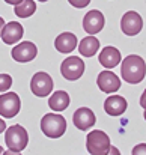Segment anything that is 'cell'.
<instances>
[{
    "label": "cell",
    "mask_w": 146,
    "mask_h": 155,
    "mask_svg": "<svg viewBox=\"0 0 146 155\" xmlns=\"http://www.w3.org/2000/svg\"><path fill=\"white\" fill-rule=\"evenodd\" d=\"M121 75L124 81L130 84H139L140 81L145 80L146 75L145 60L136 54L127 56L121 63Z\"/></svg>",
    "instance_id": "cell-1"
},
{
    "label": "cell",
    "mask_w": 146,
    "mask_h": 155,
    "mask_svg": "<svg viewBox=\"0 0 146 155\" xmlns=\"http://www.w3.org/2000/svg\"><path fill=\"white\" fill-rule=\"evenodd\" d=\"M41 131L50 139H59L66 131V119L62 114L48 113L41 119Z\"/></svg>",
    "instance_id": "cell-2"
},
{
    "label": "cell",
    "mask_w": 146,
    "mask_h": 155,
    "mask_svg": "<svg viewBox=\"0 0 146 155\" xmlns=\"http://www.w3.org/2000/svg\"><path fill=\"white\" fill-rule=\"evenodd\" d=\"M5 143L9 146V149L20 154L29 143V134H27L26 128L18 124L9 127L5 133Z\"/></svg>",
    "instance_id": "cell-3"
},
{
    "label": "cell",
    "mask_w": 146,
    "mask_h": 155,
    "mask_svg": "<svg viewBox=\"0 0 146 155\" xmlns=\"http://www.w3.org/2000/svg\"><path fill=\"white\" fill-rule=\"evenodd\" d=\"M86 148H88V152L92 155L108 154V151H110V139H108V136L104 131L94 130L86 137Z\"/></svg>",
    "instance_id": "cell-4"
},
{
    "label": "cell",
    "mask_w": 146,
    "mask_h": 155,
    "mask_svg": "<svg viewBox=\"0 0 146 155\" xmlns=\"http://www.w3.org/2000/svg\"><path fill=\"white\" fill-rule=\"evenodd\" d=\"M60 74L63 78H66L69 81L78 80L85 74V62L77 56L66 57L60 65Z\"/></svg>",
    "instance_id": "cell-5"
},
{
    "label": "cell",
    "mask_w": 146,
    "mask_h": 155,
    "mask_svg": "<svg viewBox=\"0 0 146 155\" xmlns=\"http://www.w3.org/2000/svg\"><path fill=\"white\" fill-rule=\"evenodd\" d=\"M53 78L50 77L47 72L44 71H39L36 72L32 80H30V91L35 97L38 98H44V97H48L53 91Z\"/></svg>",
    "instance_id": "cell-6"
},
{
    "label": "cell",
    "mask_w": 146,
    "mask_h": 155,
    "mask_svg": "<svg viewBox=\"0 0 146 155\" xmlns=\"http://www.w3.org/2000/svg\"><path fill=\"white\" fill-rule=\"evenodd\" d=\"M20 108H21V101L15 92L0 95V116L2 117L11 119L18 114Z\"/></svg>",
    "instance_id": "cell-7"
},
{
    "label": "cell",
    "mask_w": 146,
    "mask_h": 155,
    "mask_svg": "<svg viewBox=\"0 0 146 155\" xmlns=\"http://www.w3.org/2000/svg\"><path fill=\"white\" fill-rule=\"evenodd\" d=\"M142 29H143V20L137 12L128 11L124 14L121 20V30L127 36H136L137 33L142 32Z\"/></svg>",
    "instance_id": "cell-8"
},
{
    "label": "cell",
    "mask_w": 146,
    "mask_h": 155,
    "mask_svg": "<svg viewBox=\"0 0 146 155\" xmlns=\"http://www.w3.org/2000/svg\"><path fill=\"white\" fill-rule=\"evenodd\" d=\"M38 54V48L33 42L30 41H24L18 45H15L11 51V56L15 62H20V63H26V62H30L36 57Z\"/></svg>",
    "instance_id": "cell-9"
},
{
    "label": "cell",
    "mask_w": 146,
    "mask_h": 155,
    "mask_svg": "<svg viewBox=\"0 0 146 155\" xmlns=\"http://www.w3.org/2000/svg\"><path fill=\"white\" fill-rule=\"evenodd\" d=\"M104 24H105V18H104L102 12L98 9L89 11L83 18V29L89 35H97L98 32L102 30Z\"/></svg>",
    "instance_id": "cell-10"
},
{
    "label": "cell",
    "mask_w": 146,
    "mask_h": 155,
    "mask_svg": "<svg viewBox=\"0 0 146 155\" xmlns=\"http://www.w3.org/2000/svg\"><path fill=\"white\" fill-rule=\"evenodd\" d=\"M97 84L99 91L105 94H113L121 87V78L111 71H101L97 77Z\"/></svg>",
    "instance_id": "cell-11"
},
{
    "label": "cell",
    "mask_w": 146,
    "mask_h": 155,
    "mask_svg": "<svg viewBox=\"0 0 146 155\" xmlns=\"http://www.w3.org/2000/svg\"><path fill=\"white\" fill-rule=\"evenodd\" d=\"M72 122L80 131H88L89 128H92L95 125L97 117H95V114L91 108L80 107V108L75 110V113L72 116Z\"/></svg>",
    "instance_id": "cell-12"
},
{
    "label": "cell",
    "mask_w": 146,
    "mask_h": 155,
    "mask_svg": "<svg viewBox=\"0 0 146 155\" xmlns=\"http://www.w3.org/2000/svg\"><path fill=\"white\" fill-rule=\"evenodd\" d=\"M24 35V29L20 23L17 21H11V23H5L3 29H2V33H0V38L5 44L8 45H12V44H17Z\"/></svg>",
    "instance_id": "cell-13"
},
{
    "label": "cell",
    "mask_w": 146,
    "mask_h": 155,
    "mask_svg": "<svg viewBox=\"0 0 146 155\" xmlns=\"http://www.w3.org/2000/svg\"><path fill=\"white\" fill-rule=\"evenodd\" d=\"M98 60H99V63L104 68L111 69V68H114V66H118L121 63V51L116 47L107 45L105 48L101 50L99 56H98Z\"/></svg>",
    "instance_id": "cell-14"
},
{
    "label": "cell",
    "mask_w": 146,
    "mask_h": 155,
    "mask_svg": "<svg viewBox=\"0 0 146 155\" xmlns=\"http://www.w3.org/2000/svg\"><path fill=\"white\" fill-rule=\"evenodd\" d=\"M128 104L127 100L121 95H113V97H108L105 101H104V110L108 116H121L125 113Z\"/></svg>",
    "instance_id": "cell-15"
},
{
    "label": "cell",
    "mask_w": 146,
    "mask_h": 155,
    "mask_svg": "<svg viewBox=\"0 0 146 155\" xmlns=\"http://www.w3.org/2000/svg\"><path fill=\"white\" fill-rule=\"evenodd\" d=\"M54 47L60 53H71L77 48V36L71 32H63L56 38Z\"/></svg>",
    "instance_id": "cell-16"
},
{
    "label": "cell",
    "mask_w": 146,
    "mask_h": 155,
    "mask_svg": "<svg viewBox=\"0 0 146 155\" xmlns=\"http://www.w3.org/2000/svg\"><path fill=\"white\" fill-rule=\"evenodd\" d=\"M48 105L54 111H63L69 105V95L65 91H57L48 98Z\"/></svg>",
    "instance_id": "cell-17"
},
{
    "label": "cell",
    "mask_w": 146,
    "mask_h": 155,
    "mask_svg": "<svg viewBox=\"0 0 146 155\" xmlns=\"http://www.w3.org/2000/svg\"><path fill=\"white\" fill-rule=\"evenodd\" d=\"M99 48V41L97 36H86L85 39H81V42L78 44V51L85 57H92L95 56Z\"/></svg>",
    "instance_id": "cell-18"
},
{
    "label": "cell",
    "mask_w": 146,
    "mask_h": 155,
    "mask_svg": "<svg viewBox=\"0 0 146 155\" xmlns=\"http://www.w3.org/2000/svg\"><path fill=\"white\" fill-rule=\"evenodd\" d=\"M15 15L20 18H29L36 12V3L33 0H23L21 3L15 5Z\"/></svg>",
    "instance_id": "cell-19"
},
{
    "label": "cell",
    "mask_w": 146,
    "mask_h": 155,
    "mask_svg": "<svg viewBox=\"0 0 146 155\" xmlns=\"http://www.w3.org/2000/svg\"><path fill=\"white\" fill-rule=\"evenodd\" d=\"M12 86V77L8 74H0V92L8 91Z\"/></svg>",
    "instance_id": "cell-20"
},
{
    "label": "cell",
    "mask_w": 146,
    "mask_h": 155,
    "mask_svg": "<svg viewBox=\"0 0 146 155\" xmlns=\"http://www.w3.org/2000/svg\"><path fill=\"white\" fill-rule=\"evenodd\" d=\"M74 8H77V9H81V8H86L89 3H91V0H68Z\"/></svg>",
    "instance_id": "cell-21"
},
{
    "label": "cell",
    "mask_w": 146,
    "mask_h": 155,
    "mask_svg": "<svg viewBox=\"0 0 146 155\" xmlns=\"http://www.w3.org/2000/svg\"><path fill=\"white\" fill-rule=\"evenodd\" d=\"M5 2H6L8 5H14V6H15V5H18V3H21L23 0H5Z\"/></svg>",
    "instance_id": "cell-22"
},
{
    "label": "cell",
    "mask_w": 146,
    "mask_h": 155,
    "mask_svg": "<svg viewBox=\"0 0 146 155\" xmlns=\"http://www.w3.org/2000/svg\"><path fill=\"white\" fill-rule=\"evenodd\" d=\"M5 130H6V124H5V120L0 117V133H3Z\"/></svg>",
    "instance_id": "cell-23"
},
{
    "label": "cell",
    "mask_w": 146,
    "mask_h": 155,
    "mask_svg": "<svg viewBox=\"0 0 146 155\" xmlns=\"http://www.w3.org/2000/svg\"><path fill=\"white\" fill-rule=\"evenodd\" d=\"M3 26H5V20L0 17V33H2V29H3Z\"/></svg>",
    "instance_id": "cell-24"
},
{
    "label": "cell",
    "mask_w": 146,
    "mask_h": 155,
    "mask_svg": "<svg viewBox=\"0 0 146 155\" xmlns=\"http://www.w3.org/2000/svg\"><path fill=\"white\" fill-rule=\"evenodd\" d=\"M2 152H3V149H2V148H0V154H2Z\"/></svg>",
    "instance_id": "cell-25"
},
{
    "label": "cell",
    "mask_w": 146,
    "mask_h": 155,
    "mask_svg": "<svg viewBox=\"0 0 146 155\" xmlns=\"http://www.w3.org/2000/svg\"><path fill=\"white\" fill-rule=\"evenodd\" d=\"M39 2H42V3H44V2H47V0H39Z\"/></svg>",
    "instance_id": "cell-26"
}]
</instances>
